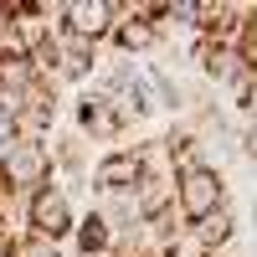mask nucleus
Here are the masks:
<instances>
[{
  "label": "nucleus",
  "mask_w": 257,
  "mask_h": 257,
  "mask_svg": "<svg viewBox=\"0 0 257 257\" xmlns=\"http://www.w3.org/2000/svg\"><path fill=\"white\" fill-rule=\"evenodd\" d=\"M72 226H77V211H72L67 185H41V190H31V196L21 201V231H31L41 242L72 237Z\"/></svg>",
  "instance_id": "obj_2"
},
{
  "label": "nucleus",
  "mask_w": 257,
  "mask_h": 257,
  "mask_svg": "<svg viewBox=\"0 0 257 257\" xmlns=\"http://www.w3.org/2000/svg\"><path fill=\"white\" fill-rule=\"evenodd\" d=\"M128 257H165L160 247H139V252H128Z\"/></svg>",
  "instance_id": "obj_13"
},
{
  "label": "nucleus",
  "mask_w": 257,
  "mask_h": 257,
  "mask_svg": "<svg viewBox=\"0 0 257 257\" xmlns=\"http://www.w3.org/2000/svg\"><path fill=\"white\" fill-rule=\"evenodd\" d=\"M72 231H77V252H82V257H108L113 242H118V237H113V226L103 221L98 211H93V216H82Z\"/></svg>",
  "instance_id": "obj_10"
},
{
  "label": "nucleus",
  "mask_w": 257,
  "mask_h": 257,
  "mask_svg": "<svg viewBox=\"0 0 257 257\" xmlns=\"http://www.w3.org/2000/svg\"><path fill=\"white\" fill-rule=\"evenodd\" d=\"M6 237H11V231H6V221H0V247H6Z\"/></svg>",
  "instance_id": "obj_14"
},
{
  "label": "nucleus",
  "mask_w": 257,
  "mask_h": 257,
  "mask_svg": "<svg viewBox=\"0 0 257 257\" xmlns=\"http://www.w3.org/2000/svg\"><path fill=\"white\" fill-rule=\"evenodd\" d=\"M118 16H123V6H113V0H67V6H57V21L77 41H88V47H98L103 36H113Z\"/></svg>",
  "instance_id": "obj_5"
},
{
  "label": "nucleus",
  "mask_w": 257,
  "mask_h": 257,
  "mask_svg": "<svg viewBox=\"0 0 257 257\" xmlns=\"http://www.w3.org/2000/svg\"><path fill=\"white\" fill-rule=\"evenodd\" d=\"M185 237H190V252H201V257L226 252V242H237V216H231V206H221V211H211V216H201L196 226H185Z\"/></svg>",
  "instance_id": "obj_9"
},
{
  "label": "nucleus",
  "mask_w": 257,
  "mask_h": 257,
  "mask_svg": "<svg viewBox=\"0 0 257 257\" xmlns=\"http://www.w3.org/2000/svg\"><path fill=\"white\" fill-rule=\"evenodd\" d=\"M170 185H175V216H180V226H196L201 216H211V211L226 206V180H221V170L206 165V160L180 165Z\"/></svg>",
  "instance_id": "obj_1"
},
{
  "label": "nucleus",
  "mask_w": 257,
  "mask_h": 257,
  "mask_svg": "<svg viewBox=\"0 0 257 257\" xmlns=\"http://www.w3.org/2000/svg\"><path fill=\"white\" fill-rule=\"evenodd\" d=\"M6 257H62V247L31 237V231H16V237H6Z\"/></svg>",
  "instance_id": "obj_11"
},
{
  "label": "nucleus",
  "mask_w": 257,
  "mask_h": 257,
  "mask_svg": "<svg viewBox=\"0 0 257 257\" xmlns=\"http://www.w3.org/2000/svg\"><path fill=\"white\" fill-rule=\"evenodd\" d=\"M113 47L123 57H144V52H155L160 47V26H155V6H128L118 16V26H113Z\"/></svg>",
  "instance_id": "obj_7"
},
{
  "label": "nucleus",
  "mask_w": 257,
  "mask_h": 257,
  "mask_svg": "<svg viewBox=\"0 0 257 257\" xmlns=\"http://www.w3.org/2000/svg\"><path fill=\"white\" fill-rule=\"evenodd\" d=\"M21 139V123H16V113H6V108H0V155H6V149Z\"/></svg>",
  "instance_id": "obj_12"
},
{
  "label": "nucleus",
  "mask_w": 257,
  "mask_h": 257,
  "mask_svg": "<svg viewBox=\"0 0 257 257\" xmlns=\"http://www.w3.org/2000/svg\"><path fill=\"white\" fill-rule=\"evenodd\" d=\"M72 118H77V134H82V139H93V144H108V139H118L123 128H128V123L118 118V108H113V103L103 98L98 88L77 98V108H72Z\"/></svg>",
  "instance_id": "obj_6"
},
{
  "label": "nucleus",
  "mask_w": 257,
  "mask_h": 257,
  "mask_svg": "<svg viewBox=\"0 0 257 257\" xmlns=\"http://www.w3.org/2000/svg\"><path fill=\"white\" fill-rule=\"evenodd\" d=\"M144 185V165L134 149H108L93 170V190L98 196H118V190H139Z\"/></svg>",
  "instance_id": "obj_8"
},
{
  "label": "nucleus",
  "mask_w": 257,
  "mask_h": 257,
  "mask_svg": "<svg viewBox=\"0 0 257 257\" xmlns=\"http://www.w3.org/2000/svg\"><path fill=\"white\" fill-rule=\"evenodd\" d=\"M0 185H11L21 201H26L31 190L52 185V149L41 144V139H26V134H21L6 155H0Z\"/></svg>",
  "instance_id": "obj_3"
},
{
  "label": "nucleus",
  "mask_w": 257,
  "mask_h": 257,
  "mask_svg": "<svg viewBox=\"0 0 257 257\" xmlns=\"http://www.w3.org/2000/svg\"><path fill=\"white\" fill-rule=\"evenodd\" d=\"M201 72L216 82V88H231V93H237V103H252V88H257V62H252L242 47L206 41V47H201Z\"/></svg>",
  "instance_id": "obj_4"
}]
</instances>
